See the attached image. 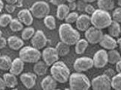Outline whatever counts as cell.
I'll use <instances>...</instances> for the list:
<instances>
[{"instance_id": "obj_11", "label": "cell", "mask_w": 121, "mask_h": 90, "mask_svg": "<svg viewBox=\"0 0 121 90\" xmlns=\"http://www.w3.org/2000/svg\"><path fill=\"white\" fill-rule=\"evenodd\" d=\"M94 66L96 69H102L108 63V51L105 49H101L97 51L93 57Z\"/></svg>"}, {"instance_id": "obj_41", "label": "cell", "mask_w": 121, "mask_h": 90, "mask_svg": "<svg viewBox=\"0 0 121 90\" xmlns=\"http://www.w3.org/2000/svg\"><path fill=\"white\" fill-rule=\"evenodd\" d=\"M69 8V11H75L76 8H77V4H76V2H69V4H67Z\"/></svg>"}, {"instance_id": "obj_47", "label": "cell", "mask_w": 121, "mask_h": 90, "mask_svg": "<svg viewBox=\"0 0 121 90\" xmlns=\"http://www.w3.org/2000/svg\"><path fill=\"white\" fill-rule=\"evenodd\" d=\"M83 2H85L86 3H92V2H94L96 0H82Z\"/></svg>"}, {"instance_id": "obj_22", "label": "cell", "mask_w": 121, "mask_h": 90, "mask_svg": "<svg viewBox=\"0 0 121 90\" xmlns=\"http://www.w3.org/2000/svg\"><path fill=\"white\" fill-rule=\"evenodd\" d=\"M108 34L111 37H114V38L118 37L121 34V27L120 25V23L112 20L111 23L108 27Z\"/></svg>"}, {"instance_id": "obj_48", "label": "cell", "mask_w": 121, "mask_h": 90, "mask_svg": "<svg viewBox=\"0 0 121 90\" xmlns=\"http://www.w3.org/2000/svg\"><path fill=\"white\" fill-rule=\"evenodd\" d=\"M117 1H118V2H117L118 5H119L120 7H121V0H117Z\"/></svg>"}, {"instance_id": "obj_44", "label": "cell", "mask_w": 121, "mask_h": 90, "mask_svg": "<svg viewBox=\"0 0 121 90\" xmlns=\"http://www.w3.org/2000/svg\"><path fill=\"white\" fill-rule=\"evenodd\" d=\"M7 4H15L17 2H18V0H4Z\"/></svg>"}, {"instance_id": "obj_32", "label": "cell", "mask_w": 121, "mask_h": 90, "mask_svg": "<svg viewBox=\"0 0 121 90\" xmlns=\"http://www.w3.org/2000/svg\"><path fill=\"white\" fill-rule=\"evenodd\" d=\"M111 88L115 90H121V73L114 74L111 78Z\"/></svg>"}, {"instance_id": "obj_1", "label": "cell", "mask_w": 121, "mask_h": 90, "mask_svg": "<svg viewBox=\"0 0 121 90\" xmlns=\"http://www.w3.org/2000/svg\"><path fill=\"white\" fill-rule=\"evenodd\" d=\"M58 35L60 41L69 45H73L80 40V34L77 30L73 28L71 24L63 23L58 29Z\"/></svg>"}, {"instance_id": "obj_33", "label": "cell", "mask_w": 121, "mask_h": 90, "mask_svg": "<svg viewBox=\"0 0 121 90\" xmlns=\"http://www.w3.org/2000/svg\"><path fill=\"white\" fill-rule=\"evenodd\" d=\"M12 16L11 14L3 13L0 16V26L2 28H5L11 23L12 20Z\"/></svg>"}, {"instance_id": "obj_2", "label": "cell", "mask_w": 121, "mask_h": 90, "mask_svg": "<svg viewBox=\"0 0 121 90\" xmlns=\"http://www.w3.org/2000/svg\"><path fill=\"white\" fill-rule=\"evenodd\" d=\"M51 75L58 83H65L69 81L70 76V71L68 66L62 61H57L51 65Z\"/></svg>"}, {"instance_id": "obj_29", "label": "cell", "mask_w": 121, "mask_h": 90, "mask_svg": "<svg viewBox=\"0 0 121 90\" xmlns=\"http://www.w3.org/2000/svg\"><path fill=\"white\" fill-rule=\"evenodd\" d=\"M35 33V30L34 28H32L31 26H28L22 29L21 37L23 40H29L32 38Z\"/></svg>"}, {"instance_id": "obj_17", "label": "cell", "mask_w": 121, "mask_h": 90, "mask_svg": "<svg viewBox=\"0 0 121 90\" xmlns=\"http://www.w3.org/2000/svg\"><path fill=\"white\" fill-rule=\"evenodd\" d=\"M24 63H25L20 57L15 58L12 61L11 68L9 69V71H10L11 73L15 74L16 76L20 75L23 69H24Z\"/></svg>"}, {"instance_id": "obj_21", "label": "cell", "mask_w": 121, "mask_h": 90, "mask_svg": "<svg viewBox=\"0 0 121 90\" xmlns=\"http://www.w3.org/2000/svg\"><path fill=\"white\" fill-rule=\"evenodd\" d=\"M49 65L46 64L43 60L42 61H38L35 63L34 65V72L38 75V76H43L46 74L48 71Z\"/></svg>"}, {"instance_id": "obj_8", "label": "cell", "mask_w": 121, "mask_h": 90, "mask_svg": "<svg viewBox=\"0 0 121 90\" xmlns=\"http://www.w3.org/2000/svg\"><path fill=\"white\" fill-rule=\"evenodd\" d=\"M94 66L93 59L87 57H82L77 58L73 63V68L76 72H87Z\"/></svg>"}, {"instance_id": "obj_12", "label": "cell", "mask_w": 121, "mask_h": 90, "mask_svg": "<svg viewBox=\"0 0 121 90\" xmlns=\"http://www.w3.org/2000/svg\"><path fill=\"white\" fill-rule=\"evenodd\" d=\"M48 40L46 38L45 34L41 30H38L35 31L34 36L31 39V45L37 49H43L47 44Z\"/></svg>"}, {"instance_id": "obj_28", "label": "cell", "mask_w": 121, "mask_h": 90, "mask_svg": "<svg viewBox=\"0 0 121 90\" xmlns=\"http://www.w3.org/2000/svg\"><path fill=\"white\" fill-rule=\"evenodd\" d=\"M12 60L8 55L0 56V70L8 71L11 68Z\"/></svg>"}, {"instance_id": "obj_15", "label": "cell", "mask_w": 121, "mask_h": 90, "mask_svg": "<svg viewBox=\"0 0 121 90\" xmlns=\"http://www.w3.org/2000/svg\"><path fill=\"white\" fill-rule=\"evenodd\" d=\"M101 47L105 50L115 49L117 47V42L114 37H111L109 34H103L99 43Z\"/></svg>"}, {"instance_id": "obj_10", "label": "cell", "mask_w": 121, "mask_h": 90, "mask_svg": "<svg viewBox=\"0 0 121 90\" xmlns=\"http://www.w3.org/2000/svg\"><path fill=\"white\" fill-rule=\"evenodd\" d=\"M41 57L46 64L49 66H51L58 60L59 55L55 48L48 47L43 50V52L41 53Z\"/></svg>"}, {"instance_id": "obj_51", "label": "cell", "mask_w": 121, "mask_h": 90, "mask_svg": "<svg viewBox=\"0 0 121 90\" xmlns=\"http://www.w3.org/2000/svg\"><path fill=\"white\" fill-rule=\"evenodd\" d=\"M0 56H1V55H0Z\"/></svg>"}, {"instance_id": "obj_26", "label": "cell", "mask_w": 121, "mask_h": 90, "mask_svg": "<svg viewBox=\"0 0 121 90\" xmlns=\"http://www.w3.org/2000/svg\"><path fill=\"white\" fill-rule=\"evenodd\" d=\"M89 45V42L86 39H80L75 44V51L77 54H82L85 53L87 48Z\"/></svg>"}, {"instance_id": "obj_37", "label": "cell", "mask_w": 121, "mask_h": 90, "mask_svg": "<svg viewBox=\"0 0 121 90\" xmlns=\"http://www.w3.org/2000/svg\"><path fill=\"white\" fill-rule=\"evenodd\" d=\"M4 8H5V11L8 13H12L14 12L16 9V6H15V4H7L6 5L4 6Z\"/></svg>"}, {"instance_id": "obj_4", "label": "cell", "mask_w": 121, "mask_h": 90, "mask_svg": "<svg viewBox=\"0 0 121 90\" xmlns=\"http://www.w3.org/2000/svg\"><path fill=\"white\" fill-rule=\"evenodd\" d=\"M69 85L72 90H88L91 86L90 80L82 72L71 74L69 78Z\"/></svg>"}, {"instance_id": "obj_35", "label": "cell", "mask_w": 121, "mask_h": 90, "mask_svg": "<svg viewBox=\"0 0 121 90\" xmlns=\"http://www.w3.org/2000/svg\"><path fill=\"white\" fill-rule=\"evenodd\" d=\"M111 18H112L113 21L121 23V7L114 9V11L112 13V15H111Z\"/></svg>"}, {"instance_id": "obj_9", "label": "cell", "mask_w": 121, "mask_h": 90, "mask_svg": "<svg viewBox=\"0 0 121 90\" xmlns=\"http://www.w3.org/2000/svg\"><path fill=\"white\" fill-rule=\"evenodd\" d=\"M102 36H103V33L102 30L93 25H91L86 31H85V39L89 43L93 45L99 43L101 39L102 38Z\"/></svg>"}, {"instance_id": "obj_38", "label": "cell", "mask_w": 121, "mask_h": 90, "mask_svg": "<svg viewBox=\"0 0 121 90\" xmlns=\"http://www.w3.org/2000/svg\"><path fill=\"white\" fill-rule=\"evenodd\" d=\"M76 4H77V8H76L77 10L79 11H85V6L87 4H86V2H83L82 0V1L78 2V3H76Z\"/></svg>"}, {"instance_id": "obj_3", "label": "cell", "mask_w": 121, "mask_h": 90, "mask_svg": "<svg viewBox=\"0 0 121 90\" xmlns=\"http://www.w3.org/2000/svg\"><path fill=\"white\" fill-rule=\"evenodd\" d=\"M91 25L99 29H104L109 26L112 22V18L108 11L102 9H96L95 11L91 15Z\"/></svg>"}, {"instance_id": "obj_43", "label": "cell", "mask_w": 121, "mask_h": 90, "mask_svg": "<svg viewBox=\"0 0 121 90\" xmlns=\"http://www.w3.org/2000/svg\"><path fill=\"white\" fill-rule=\"evenodd\" d=\"M116 65V70L118 73H121V59L115 64Z\"/></svg>"}, {"instance_id": "obj_42", "label": "cell", "mask_w": 121, "mask_h": 90, "mask_svg": "<svg viewBox=\"0 0 121 90\" xmlns=\"http://www.w3.org/2000/svg\"><path fill=\"white\" fill-rule=\"evenodd\" d=\"M6 88V85L3 78H0V90H4Z\"/></svg>"}, {"instance_id": "obj_34", "label": "cell", "mask_w": 121, "mask_h": 90, "mask_svg": "<svg viewBox=\"0 0 121 90\" xmlns=\"http://www.w3.org/2000/svg\"><path fill=\"white\" fill-rule=\"evenodd\" d=\"M78 13L77 12H74V11H72V12H69L68 13V15L67 16V17L65 18V21H66L67 23H69V24H73V23L76 22L77 19L78 17Z\"/></svg>"}, {"instance_id": "obj_23", "label": "cell", "mask_w": 121, "mask_h": 90, "mask_svg": "<svg viewBox=\"0 0 121 90\" xmlns=\"http://www.w3.org/2000/svg\"><path fill=\"white\" fill-rule=\"evenodd\" d=\"M114 0H97L98 8L106 11H112L114 8Z\"/></svg>"}, {"instance_id": "obj_36", "label": "cell", "mask_w": 121, "mask_h": 90, "mask_svg": "<svg viewBox=\"0 0 121 90\" xmlns=\"http://www.w3.org/2000/svg\"><path fill=\"white\" fill-rule=\"evenodd\" d=\"M96 9L94 8V7L90 3H87L85 6V11L86 12L87 14L88 15H91V14L95 11Z\"/></svg>"}, {"instance_id": "obj_46", "label": "cell", "mask_w": 121, "mask_h": 90, "mask_svg": "<svg viewBox=\"0 0 121 90\" xmlns=\"http://www.w3.org/2000/svg\"><path fill=\"white\" fill-rule=\"evenodd\" d=\"M3 8H4V3L2 0H0V12L2 11Z\"/></svg>"}, {"instance_id": "obj_14", "label": "cell", "mask_w": 121, "mask_h": 90, "mask_svg": "<svg viewBox=\"0 0 121 90\" xmlns=\"http://www.w3.org/2000/svg\"><path fill=\"white\" fill-rule=\"evenodd\" d=\"M76 28L80 31H86L91 26V16L88 14H82L78 16L76 22Z\"/></svg>"}, {"instance_id": "obj_13", "label": "cell", "mask_w": 121, "mask_h": 90, "mask_svg": "<svg viewBox=\"0 0 121 90\" xmlns=\"http://www.w3.org/2000/svg\"><path fill=\"white\" fill-rule=\"evenodd\" d=\"M20 81L26 89H32L36 84L37 80V74L35 73L31 72H26L20 74Z\"/></svg>"}, {"instance_id": "obj_20", "label": "cell", "mask_w": 121, "mask_h": 90, "mask_svg": "<svg viewBox=\"0 0 121 90\" xmlns=\"http://www.w3.org/2000/svg\"><path fill=\"white\" fill-rule=\"evenodd\" d=\"M3 79L5 83L6 87L13 89L17 86L18 84V80L17 78V76L15 74H13L11 72L5 73L3 75Z\"/></svg>"}, {"instance_id": "obj_30", "label": "cell", "mask_w": 121, "mask_h": 90, "mask_svg": "<svg viewBox=\"0 0 121 90\" xmlns=\"http://www.w3.org/2000/svg\"><path fill=\"white\" fill-rule=\"evenodd\" d=\"M43 22L45 26L49 30H54L56 28V22L55 19L52 15H47L46 17L43 18Z\"/></svg>"}, {"instance_id": "obj_16", "label": "cell", "mask_w": 121, "mask_h": 90, "mask_svg": "<svg viewBox=\"0 0 121 90\" xmlns=\"http://www.w3.org/2000/svg\"><path fill=\"white\" fill-rule=\"evenodd\" d=\"M17 18L23 25L30 26L33 23V15L29 9H22L17 13Z\"/></svg>"}, {"instance_id": "obj_50", "label": "cell", "mask_w": 121, "mask_h": 90, "mask_svg": "<svg viewBox=\"0 0 121 90\" xmlns=\"http://www.w3.org/2000/svg\"><path fill=\"white\" fill-rule=\"evenodd\" d=\"M2 37V31L0 30V37Z\"/></svg>"}, {"instance_id": "obj_40", "label": "cell", "mask_w": 121, "mask_h": 90, "mask_svg": "<svg viewBox=\"0 0 121 90\" xmlns=\"http://www.w3.org/2000/svg\"><path fill=\"white\" fill-rule=\"evenodd\" d=\"M7 43H8V42L4 37H0V49H4V47L6 46Z\"/></svg>"}, {"instance_id": "obj_18", "label": "cell", "mask_w": 121, "mask_h": 90, "mask_svg": "<svg viewBox=\"0 0 121 90\" xmlns=\"http://www.w3.org/2000/svg\"><path fill=\"white\" fill-rule=\"evenodd\" d=\"M7 42H8V45L9 46V48L11 49L13 51L20 50L23 47V45H24L23 40L17 36L9 37L7 40Z\"/></svg>"}, {"instance_id": "obj_45", "label": "cell", "mask_w": 121, "mask_h": 90, "mask_svg": "<svg viewBox=\"0 0 121 90\" xmlns=\"http://www.w3.org/2000/svg\"><path fill=\"white\" fill-rule=\"evenodd\" d=\"M117 46H119V49L121 51V37L118 39V40H117Z\"/></svg>"}, {"instance_id": "obj_24", "label": "cell", "mask_w": 121, "mask_h": 90, "mask_svg": "<svg viewBox=\"0 0 121 90\" xmlns=\"http://www.w3.org/2000/svg\"><path fill=\"white\" fill-rule=\"evenodd\" d=\"M69 8L67 4H62L58 6L57 8V12H56V16L57 18L59 20H64L65 18L67 17L68 13H69Z\"/></svg>"}, {"instance_id": "obj_52", "label": "cell", "mask_w": 121, "mask_h": 90, "mask_svg": "<svg viewBox=\"0 0 121 90\" xmlns=\"http://www.w3.org/2000/svg\"><path fill=\"white\" fill-rule=\"evenodd\" d=\"M114 1H115V0H114Z\"/></svg>"}, {"instance_id": "obj_27", "label": "cell", "mask_w": 121, "mask_h": 90, "mask_svg": "<svg viewBox=\"0 0 121 90\" xmlns=\"http://www.w3.org/2000/svg\"><path fill=\"white\" fill-rule=\"evenodd\" d=\"M121 59V54L120 52L115 49H111L108 51V63L115 65Z\"/></svg>"}, {"instance_id": "obj_31", "label": "cell", "mask_w": 121, "mask_h": 90, "mask_svg": "<svg viewBox=\"0 0 121 90\" xmlns=\"http://www.w3.org/2000/svg\"><path fill=\"white\" fill-rule=\"evenodd\" d=\"M9 27H10V29L13 32H18L22 31L23 24L18 20V18H14L12 19L11 23L9 24Z\"/></svg>"}, {"instance_id": "obj_5", "label": "cell", "mask_w": 121, "mask_h": 90, "mask_svg": "<svg viewBox=\"0 0 121 90\" xmlns=\"http://www.w3.org/2000/svg\"><path fill=\"white\" fill-rule=\"evenodd\" d=\"M19 57L24 63H35L40 60L41 53L39 49H37L33 46H25L20 50Z\"/></svg>"}, {"instance_id": "obj_25", "label": "cell", "mask_w": 121, "mask_h": 90, "mask_svg": "<svg viewBox=\"0 0 121 90\" xmlns=\"http://www.w3.org/2000/svg\"><path fill=\"white\" fill-rule=\"evenodd\" d=\"M69 47H70V45L64 43L62 41H60L56 45L55 49H56L59 57H64L67 56L69 54V51H70V48Z\"/></svg>"}, {"instance_id": "obj_19", "label": "cell", "mask_w": 121, "mask_h": 90, "mask_svg": "<svg viewBox=\"0 0 121 90\" xmlns=\"http://www.w3.org/2000/svg\"><path fill=\"white\" fill-rule=\"evenodd\" d=\"M57 83L52 75H48L41 80L40 86L43 90H53L56 89Z\"/></svg>"}, {"instance_id": "obj_6", "label": "cell", "mask_w": 121, "mask_h": 90, "mask_svg": "<svg viewBox=\"0 0 121 90\" xmlns=\"http://www.w3.org/2000/svg\"><path fill=\"white\" fill-rule=\"evenodd\" d=\"M30 11L34 17L37 19H43L49 14L50 7L47 2L44 1H38L32 4Z\"/></svg>"}, {"instance_id": "obj_39", "label": "cell", "mask_w": 121, "mask_h": 90, "mask_svg": "<svg viewBox=\"0 0 121 90\" xmlns=\"http://www.w3.org/2000/svg\"><path fill=\"white\" fill-rule=\"evenodd\" d=\"M66 2H67L66 0H50V2L56 6H58L60 4H65Z\"/></svg>"}, {"instance_id": "obj_7", "label": "cell", "mask_w": 121, "mask_h": 90, "mask_svg": "<svg viewBox=\"0 0 121 90\" xmlns=\"http://www.w3.org/2000/svg\"><path fill=\"white\" fill-rule=\"evenodd\" d=\"M91 83L94 90H109L111 89V78L105 74L94 78Z\"/></svg>"}, {"instance_id": "obj_49", "label": "cell", "mask_w": 121, "mask_h": 90, "mask_svg": "<svg viewBox=\"0 0 121 90\" xmlns=\"http://www.w3.org/2000/svg\"><path fill=\"white\" fill-rule=\"evenodd\" d=\"M67 2H76V0H66Z\"/></svg>"}]
</instances>
